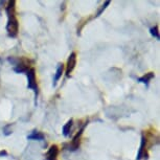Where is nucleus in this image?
<instances>
[{
    "instance_id": "9",
    "label": "nucleus",
    "mask_w": 160,
    "mask_h": 160,
    "mask_svg": "<svg viewBox=\"0 0 160 160\" xmlns=\"http://www.w3.org/2000/svg\"><path fill=\"white\" fill-rule=\"evenodd\" d=\"M71 127H72V119H70L67 122V124L63 127V135H64V136H68Z\"/></svg>"
},
{
    "instance_id": "5",
    "label": "nucleus",
    "mask_w": 160,
    "mask_h": 160,
    "mask_svg": "<svg viewBox=\"0 0 160 160\" xmlns=\"http://www.w3.org/2000/svg\"><path fill=\"white\" fill-rule=\"evenodd\" d=\"M146 137H144V136H142L141 137V143H140V148H139V151H138L136 160H140L142 158V155H143L144 149H146Z\"/></svg>"
},
{
    "instance_id": "10",
    "label": "nucleus",
    "mask_w": 160,
    "mask_h": 160,
    "mask_svg": "<svg viewBox=\"0 0 160 160\" xmlns=\"http://www.w3.org/2000/svg\"><path fill=\"white\" fill-rule=\"evenodd\" d=\"M151 34H152V36H154L155 38L159 39V32H158V27L157 26H154V27L151 28Z\"/></svg>"
},
{
    "instance_id": "6",
    "label": "nucleus",
    "mask_w": 160,
    "mask_h": 160,
    "mask_svg": "<svg viewBox=\"0 0 160 160\" xmlns=\"http://www.w3.org/2000/svg\"><path fill=\"white\" fill-rule=\"evenodd\" d=\"M63 70H64V66H63V64H60L58 67V69H57V72H56V75H54V85L57 84V82H58L59 80L61 78V76H62L63 74Z\"/></svg>"
},
{
    "instance_id": "2",
    "label": "nucleus",
    "mask_w": 160,
    "mask_h": 160,
    "mask_svg": "<svg viewBox=\"0 0 160 160\" xmlns=\"http://www.w3.org/2000/svg\"><path fill=\"white\" fill-rule=\"evenodd\" d=\"M26 74H27V87L29 89H32L35 90V92H38V87H37V81H36V71H35L34 68H29L26 71Z\"/></svg>"
},
{
    "instance_id": "4",
    "label": "nucleus",
    "mask_w": 160,
    "mask_h": 160,
    "mask_svg": "<svg viewBox=\"0 0 160 160\" xmlns=\"http://www.w3.org/2000/svg\"><path fill=\"white\" fill-rule=\"evenodd\" d=\"M59 154V148L58 146L54 144L49 148L47 154H46V160H57V157H58Z\"/></svg>"
},
{
    "instance_id": "12",
    "label": "nucleus",
    "mask_w": 160,
    "mask_h": 160,
    "mask_svg": "<svg viewBox=\"0 0 160 160\" xmlns=\"http://www.w3.org/2000/svg\"><path fill=\"white\" fill-rule=\"evenodd\" d=\"M6 155H8L6 151H0V156H6Z\"/></svg>"
},
{
    "instance_id": "3",
    "label": "nucleus",
    "mask_w": 160,
    "mask_h": 160,
    "mask_svg": "<svg viewBox=\"0 0 160 160\" xmlns=\"http://www.w3.org/2000/svg\"><path fill=\"white\" fill-rule=\"evenodd\" d=\"M76 64V54L75 52H72L70 54L68 60H67V66H66V75L69 76L70 73L72 72V70L74 69Z\"/></svg>"
},
{
    "instance_id": "8",
    "label": "nucleus",
    "mask_w": 160,
    "mask_h": 160,
    "mask_svg": "<svg viewBox=\"0 0 160 160\" xmlns=\"http://www.w3.org/2000/svg\"><path fill=\"white\" fill-rule=\"evenodd\" d=\"M153 78H154V73H153V72H149V73H146V75H143V76H141V78H138V81L141 83H144V84H148L149 81H151Z\"/></svg>"
},
{
    "instance_id": "1",
    "label": "nucleus",
    "mask_w": 160,
    "mask_h": 160,
    "mask_svg": "<svg viewBox=\"0 0 160 160\" xmlns=\"http://www.w3.org/2000/svg\"><path fill=\"white\" fill-rule=\"evenodd\" d=\"M18 29H19V24L18 20H17L16 16L14 15H10L8 16V21L6 24V30H8V34L10 37H16L18 34Z\"/></svg>"
},
{
    "instance_id": "7",
    "label": "nucleus",
    "mask_w": 160,
    "mask_h": 160,
    "mask_svg": "<svg viewBox=\"0 0 160 160\" xmlns=\"http://www.w3.org/2000/svg\"><path fill=\"white\" fill-rule=\"evenodd\" d=\"M27 139H34V140H43L44 139V135L40 132H32L30 135L27 136Z\"/></svg>"
},
{
    "instance_id": "11",
    "label": "nucleus",
    "mask_w": 160,
    "mask_h": 160,
    "mask_svg": "<svg viewBox=\"0 0 160 160\" xmlns=\"http://www.w3.org/2000/svg\"><path fill=\"white\" fill-rule=\"evenodd\" d=\"M109 4H110V1H106V2H105V4H104V5L102 6V8H100V11H98V12H97V15H96V17H98V16H100V15L102 14V13L104 12L105 10H106V8H107V6L109 5Z\"/></svg>"
}]
</instances>
